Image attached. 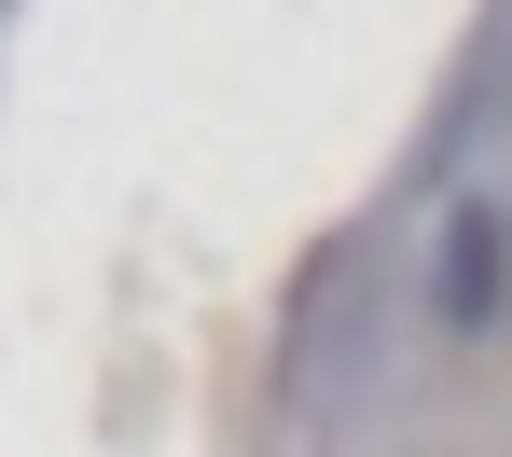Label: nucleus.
<instances>
[{
	"label": "nucleus",
	"instance_id": "nucleus-1",
	"mask_svg": "<svg viewBox=\"0 0 512 457\" xmlns=\"http://www.w3.org/2000/svg\"><path fill=\"white\" fill-rule=\"evenodd\" d=\"M429 291H443V333H485L512 291V222L471 194V208H443V264H429Z\"/></svg>",
	"mask_w": 512,
	"mask_h": 457
}]
</instances>
